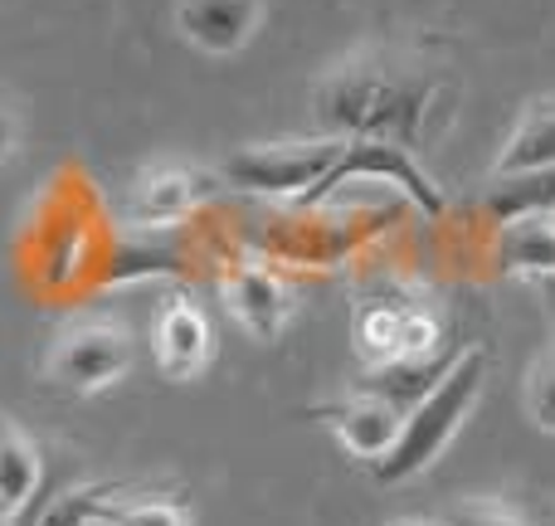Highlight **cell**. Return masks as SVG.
<instances>
[{
	"mask_svg": "<svg viewBox=\"0 0 555 526\" xmlns=\"http://www.w3.org/2000/svg\"><path fill=\"white\" fill-rule=\"evenodd\" d=\"M88 526H107V522H88Z\"/></svg>",
	"mask_w": 555,
	"mask_h": 526,
	"instance_id": "7402d4cb",
	"label": "cell"
},
{
	"mask_svg": "<svg viewBox=\"0 0 555 526\" xmlns=\"http://www.w3.org/2000/svg\"><path fill=\"white\" fill-rule=\"evenodd\" d=\"M263 0H176V29L205 54H234L254 39Z\"/></svg>",
	"mask_w": 555,
	"mask_h": 526,
	"instance_id": "ba28073f",
	"label": "cell"
},
{
	"mask_svg": "<svg viewBox=\"0 0 555 526\" xmlns=\"http://www.w3.org/2000/svg\"><path fill=\"white\" fill-rule=\"evenodd\" d=\"M15 142H20V117H15V107L0 98V162L15 152Z\"/></svg>",
	"mask_w": 555,
	"mask_h": 526,
	"instance_id": "ffe728a7",
	"label": "cell"
},
{
	"mask_svg": "<svg viewBox=\"0 0 555 526\" xmlns=\"http://www.w3.org/2000/svg\"><path fill=\"white\" fill-rule=\"evenodd\" d=\"M498 264L507 273H551L555 278V210L507 220L498 234Z\"/></svg>",
	"mask_w": 555,
	"mask_h": 526,
	"instance_id": "9a60e30c",
	"label": "cell"
},
{
	"mask_svg": "<svg viewBox=\"0 0 555 526\" xmlns=\"http://www.w3.org/2000/svg\"><path fill=\"white\" fill-rule=\"evenodd\" d=\"M210 191H215V176L195 171V166H152L132 191V210L142 224H166V220H181L185 210H195Z\"/></svg>",
	"mask_w": 555,
	"mask_h": 526,
	"instance_id": "30bf717a",
	"label": "cell"
},
{
	"mask_svg": "<svg viewBox=\"0 0 555 526\" xmlns=\"http://www.w3.org/2000/svg\"><path fill=\"white\" fill-rule=\"evenodd\" d=\"M346 181H390L395 191H404L429 220L443 215V191L434 185V176L420 166L414 146L390 142V137H341V156L332 162V171L302 195V205L326 201L332 191H341Z\"/></svg>",
	"mask_w": 555,
	"mask_h": 526,
	"instance_id": "277c9868",
	"label": "cell"
},
{
	"mask_svg": "<svg viewBox=\"0 0 555 526\" xmlns=\"http://www.w3.org/2000/svg\"><path fill=\"white\" fill-rule=\"evenodd\" d=\"M482 205H488V215L498 224L521 220V215L555 210V166H541V171L488 176V185H482Z\"/></svg>",
	"mask_w": 555,
	"mask_h": 526,
	"instance_id": "2e32d148",
	"label": "cell"
},
{
	"mask_svg": "<svg viewBox=\"0 0 555 526\" xmlns=\"http://www.w3.org/2000/svg\"><path fill=\"white\" fill-rule=\"evenodd\" d=\"M341 156V137H302V142H259L240 146L220 162V181L249 195H293L302 201Z\"/></svg>",
	"mask_w": 555,
	"mask_h": 526,
	"instance_id": "3957f363",
	"label": "cell"
},
{
	"mask_svg": "<svg viewBox=\"0 0 555 526\" xmlns=\"http://www.w3.org/2000/svg\"><path fill=\"white\" fill-rule=\"evenodd\" d=\"M224 303L240 317L244 332L259 336V342H273L287 326V317H293V293L283 287V278L269 264H254V259H240L224 273Z\"/></svg>",
	"mask_w": 555,
	"mask_h": 526,
	"instance_id": "52a82bcc",
	"label": "cell"
},
{
	"mask_svg": "<svg viewBox=\"0 0 555 526\" xmlns=\"http://www.w3.org/2000/svg\"><path fill=\"white\" fill-rule=\"evenodd\" d=\"M152 356L166 381H191V375H201L205 361H210V326H205L201 307L166 303L152 322Z\"/></svg>",
	"mask_w": 555,
	"mask_h": 526,
	"instance_id": "9c48e42d",
	"label": "cell"
},
{
	"mask_svg": "<svg viewBox=\"0 0 555 526\" xmlns=\"http://www.w3.org/2000/svg\"><path fill=\"white\" fill-rule=\"evenodd\" d=\"M132 356H137L132 332L117 317H78V322L59 326V336L49 342L44 371L54 385L93 395V390H107L113 381H122Z\"/></svg>",
	"mask_w": 555,
	"mask_h": 526,
	"instance_id": "5b68a950",
	"label": "cell"
},
{
	"mask_svg": "<svg viewBox=\"0 0 555 526\" xmlns=\"http://www.w3.org/2000/svg\"><path fill=\"white\" fill-rule=\"evenodd\" d=\"M385 526H443V522H434V517H395V522H385Z\"/></svg>",
	"mask_w": 555,
	"mask_h": 526,
	"instance_id": "44dd1931",
	"label": "cell"
},
{
	"mask_svg": "<svg viewBox=\"0 0 555 526\" xmlns=\"http://www.w3.org/2000/svg\"><path fill=\"white\" fill-rule=\"evenodd\" d=\"M541 166H555V98H537V103L521 107L517 127L492 162V176L541 171Z\"/></svg>",
	"mask_w": 555,
	"mask_h": 526,
	"instance_id": "4fadbf2b",
	"label": "cell"
},
{
	"mask_svg": "<svg viewBox=\"0 0 555 526\" xmlns=\"http://www.w3.org/2000/svg\"><path fill=\"white\" fill-rule=\"evenodd\" d=\"M527 414L537 420V429L555 434V346L541 351L527 371Z\"/></svg>",
	"mask_w": 555,
	"mask_h": 526,
	"instance_id": "d6986e66",
	"label": "cell"
},
{
	"mask_svg": "<svg viewBox=\"0 0 555 526\" xmlns=\"http://www.w3.org/2000/svg\"><path fill=\"white\" fill-rule=\"evenodd\" d=\"M44 483L39 444L20 429L10 414H0V512H20Z\"/></svg>",
	"mask_w": 555,
	"mask_h": 526,
	"instance_id": "5bb4252c",
	"label": "cell"
},
{
	"mask_svg": "<svg viewBox=\"0 0 555 526\" xmlns=\"http://www.w3.org/2000/svg\"><path fill=\"white\" fill-rule=\"evenodd\" d=\"M492 371V356L488 346H463L453 356V365L439 375L429 395L420 405H410L400 420V434L395 444L371 463V478L375 483H404V478H420L443 449L449 439L459 434V424L473 414V405L482 400V385H488Z\"/></svg>",
	"mask_w": 555,
	"mask_h": 526,
	"instance_id": "7a4b0ae2",
	"label": "cell"
},
{
	"mask_svg": "<svg viewBox=\"0 0 555 526\" xmlns=\"http://www.w3.org/2000/svg\"><path fill=\"white\" fill-rule=\"evenodd\" d=\"M317 414H326V424L341 434L346 449L361 453V459H371V463L395 444V434H400V420H404L400 410H390L385 400H371V395H361V390H351V400L322 405Z\"/></svg>",
	"mask_w": 555,
	"mask_h": 526,
	"instance_id": "7c38bea8",
	"label": "cell"
},
{
	"mask_svg": "<svg viewBox=\"0 0 555 526\" xmlns=\"http://www.w3.org/2000/svg\"><path fill=\"white\" fill-rule=\"evenodd\" d=\"M434 103V74L400 49H356L312 88V113L326 137H390L414 146Z\"/></svg>",
	"mask_w": 555,
	"mask_h": 526,
	"instance_id": "6da1fadb",
	"label": "cell"
},
{
	"mask_svg": "<svg viewBox=\"0 0 555 526\" xmlns=\"http://www.w3.org/2000/svg\"><path fill=\"white\" fill-rule=\"evenodd\" d=\"M453 365V356L439 351H420V356H400V361H380V365H365V375L356 381V390L371 395V400H385L390 410H410L420 405L424 395L439 385V375Z\"/></svg>",
	"mask_w": 555,
	"mask_h": 526,
	"instance_id": "8fae6325",
	"label": "cell"
},
{
	"mask_svg": "<svg viewBox=\"0 0 555 526\" xmlns=\"http://www.w3.org/2000/svg\"><path fill=\"white\" fill-rule=\"evenodd\" d=\"M98 522H107V526H191V512H185V498H176V492L122 488L98 508Z\"/></svg>",
	"mask_w": 555,
	"mask_h": 526,
	"instance_id": "e0dca14e",
	"label": "cell"
},
{
	"mask_svg": "<svg viewBox=\"0 0 555 526\" xmlns=\"http://www.w3.org/2000/svg\"><path fill=\"white\" fill-rule=\"evenodd\" d=\"M443 526H537V522L517 502L498 498V492H473V498H459L443 512Z\"/></svg>",
	"mask_w": 555,
	"mask_h": 526,
	"instance_id": "ac0fdd59",
	"label": "cell"
},
{
	"mask_svg": "<svg viewBox=\"0 0 555 526\" xmlns=\"http://www.w3.org/2000/svg\"><path fill=\"white\" fill-rule=\"evenodd\" d=\"M356 346L371 365L400 361V356H420L439 346V322L424 312L420 303H400V297H365L356 307Z\"/></svg>",
	"mask_w": 555,
	"mask_h": 526,
	"instance_id": "8992f818",
	"label": "cell"
}]
</instances>
